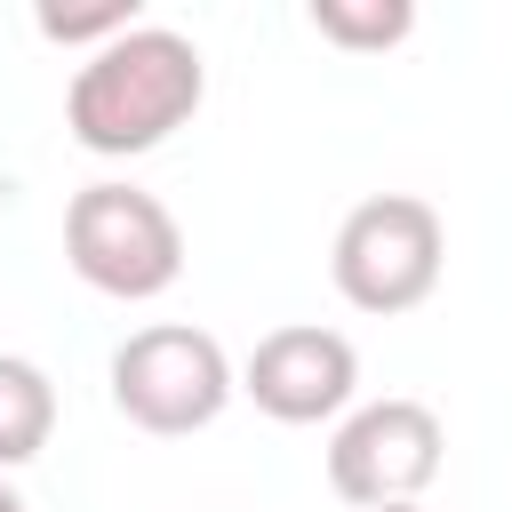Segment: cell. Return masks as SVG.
<instances>
[{"instance_id": "6da1fadb", "label": "cell", "mask_w": 512, "mask_h": 512, "mask_svg": "<svg viewBox=\"0 0 512 512\" xmlns=\"http://www.w3.org/2000/svg\"><path fill=\"white\" fill-rule=\"evenodd\" d=\"M208 96V64L184 32L168 24H136L120 32L112 48H96L72 88H64V128L80 152L96 160H136V152H160Z\"/></svg>"}, {"instance_id": "7a4b0ae2", "label": "cell", "mask_w": 512, "mask_h": 512, "mask_svg": "<svg viewBox=\"0 0 512 512\" xmlns=\"http://www.w3.org/2000/svg\"><path fill=\"white\" fill-rule=\"evenodd\" d=\"M64 264L112 304H152L184 280V224L168 216L160 192L104 176L80 184L64 208Z\"/></svg>"}, {"instance_id": "3957f363", "label": "cell", "mask_w": 512, "mask_h": 512, "mask_svg": "<svg viewBox=\"0 0 512 512\" xmlns=\"http://www.w3.org/2000/svg\"><path fill=\"white\" fill-rule=\"evenodd\" d=\"M104 384H112V408L152 432V440H184V432H208L232 392H240V368L224 360V344L192 320H152L136 336L112 344L104 360Z\"/></svg>"}, {"instance_id": "277c9868", "label": "cell", "mask_w": 512, "mask_h": 512, "mask_svg": "<svg viewBox=\"0 0 512 512\" xmlns=\"http://www.w3.org/2000/svg\"><path fill=\"white\" fill-rule=\"evenodd\" d=\"M440 264H448V224L432 200L416 192H368L344 224H336V248H328V280L352 312H416L432 288H440Z\"/></svg>"}, {"instance_id": "5b68a950", "label": "cell", "mask_w": 512, "mask_h": 512, "mask_svg": "<svg viewBox=\"0 0 512 512\" xmlns=\"http://www.w3.org/2000/svg\"><path fill=\"white\" fill-rule=\"evenodd\" d=\"M440 448H448V432L424 400H368L328 432V488L360 512L416 504L440 480Z\"/></svg>"}, {"instance_id": "8992f818", "label": "cell", "mask_w": 512, "mask_h": 512, "mask_svg": "<svg viewBox=\"0 0 512 512\" xmlns=\"http://www.w3.org/2000/svg\"><path fill=\"white\" fill-rule=\"evenodd\" d=\"M240 392L272 424H344L352 392H360V352L344 328L288 320V328L256 336V352L240 360Z\"/></svg>"}, {"instance_id": "52a82bcc", "label": "cell", "mask_w": 512, "mask_h": 512, "mask_svg": "<svg viewBox=\"0 0 512 512\" xmlns=\"http://www.w3.org/2000/svg\"><path fill=\"white\" fill-rule=\"evenodd\" d=\"M48 432H56V384H48V368L24 360V352H0V472L32 464L48 448Z\"/></svg>"}, {"instance_id": "ba28073f", "label": "cell", "mask_w": 512, "mask_h": 512, "mask_svg": "<svg viewBox=\"0 0 512 512\" xmlns=\"http://www.w3.org/2000/svg\"><path fill=\"white\" fill-rule=\"evenodd\" d=\"M312 32L368 56V48H400L416 32V8L408 0H312Z\"/></svg>"}, {"instance_id": "9c48e42d", "label": "cell", "mask_w": 512, "mask_h": 512, "mask_svg": "<svg viewBox=\"0 0 512 512\" xmlns=\"http://www.w3.org/2000/svg\"><path fill=\"white\" fill-rule=\"evenodd\" d=\"M40 24V40H56V48H112L120 32H136L144 16H136V0H96V8H40L32 16Z\"/></svg>"}, {"instance_id": "30bf717a", "label": "cell", "mask_w": 512, "mask_h": 512, "mask_svg": "<svg viewBox=\"0 0 512 512\" xmlns=\"http://www.w3.org/2000/svg\"><path fill=\"white\" fill-rule=\"evenodd\" d=\"M0 512H32V504H24L16 488H8V472H0Z\"/></svg>"}, {"instance_id": "8fae6325", "label": "cell", "mask_w": 512, "mask_h": 512, "mask_svg": "<svg viewBox=\"0 0 512 512\" xmlns=\"http://www.w3.org/2000/svg\"><path fill=\"white\" fill-rule=\"evenodd\" d=\"M384 512H424V504H384Z\"/></svg>"}]
</instances>
